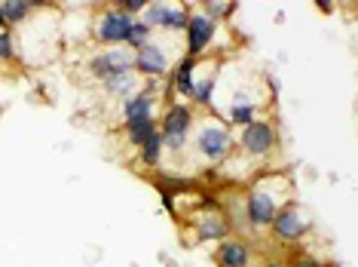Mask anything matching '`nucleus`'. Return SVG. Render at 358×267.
<instances>
[{
  "instance_id": "2eb2a0df",
  "label": "nucleus",
  "mask_w": 358,
  "mask_h": 267,
  "mask_svg": "<svg viewBox=\"0 0 358 267\" xmlns=\"http://www.w3.org/2000/svg\"><path fill=\"white\" fill-rule=\"evenodd\" d=\"M153 108H157V99H153L150 89H138V93H132L123 104V117L126 123L129 120H141V117H153Z\"/></svg>"
},
{
  "instance_id": "ddd939ff",
  "label": "nucleus",
  "mask_w": 358,
  "mask_h": 267,
  "mask_svg": "<svg viewBox=\"0 0 358 267\" xmlns=\"http://www.w3.org/2000/svg\"><path fill=\"white\" fill-rule=\"evenodd\" d=\"M0 10H3L6 28L13 31L15 25H25L37 10H43V4H37V0H0Z\"/></svg>"
},
{
  "instance_id": "4468645a",
  "label": "nucleus",
  "mask_w": 358,
  "mask_h": 267,
  "mask_svg": "<svg viewBox=\"0 0 358 267\" xmlns=\"http://www.w3.org/2000/svg\"><path fill=\"white\" fill-rule=\"evenodd\" d=\"M202 212H206V218H193L199 240H224L230 233V221L221 212H215V209H202Z\"/></svg>"
},
{
  "instance_id": "393cba45",
  "label": "nucleus",
  "mask_w": 358,
  "mask_h": 267,
  "mask_svg": "<svg viewBox=\"0 0 358 267\" xmlns=\"http://www.w3.org/2000/svg\"><path fill=\"white\" fill-rule=\"evenodd\" d=\"M113 6H117L120 13H126V15H132V19H135L138 13H144V6H148V0H117V4H113Z\"/></svg>"
},
{
  "instance_id": "5701e85b",
  "label": "nucleus",
  "mask_w": 358,
  "mask_h": 267,
  "mask_svg": "<svg viewBox=\"0 0 358 267\" xmlns=\"http://www.w3.org/2000/svg\"><path fill=\"white\" fill-rule=\"evenodd\" d=\"M162 13H166V4H162V0H153V4H150V0H148V6H144V25H148L150 31L153 28H159V22H162Z\"/></svg>"
},
{
  "instance_id": "aec40b11",
  "label": "nucleus",
  "mask_w": 358,
  "mask_h": 267,
  "mask_svg": "<svg viewBox=\"0 0 358 267\" xmlns=\"http://www.w3.org/2000/svg\"><path fill=\"white\" fill-rule=\"evenodd\" d=\"M138 157H141L144 166H159V157H162V139H159V129L150 135L148 142L138 148Z\"/></svg>"
},
{
  "instance_id": "39448f33",
  "label": "nucleus",
  "mask_w": 358,
  "mask_h": 267,
  "mask_svg": "<svg viewBox=\"0 0 358 267\" xmlns=\"http://www.w3.org/2000/svg\"><path fill=\"white\" fill-rule=\"evenodd\" d=\"M175 55L166 50L162 43H157V40H150L148 46H141V50H135V62H132V68H135V74H141V77H148V80H159V77H166L169 71L175 68Z\"/></svg>"
},
{
  "instance_id": "412c9836",
  "label": "nucleus",
  "mask_w": 358,
  "mask_h": 267,
  "mask_svg": "<svg viewBox=\"0 0 358 267\" xmlns=\"http://www.w3.org/2000/svg\"><path fill=\"white\" fill-rule=\"evenodd\" d=\"M150 37H153V31L144 25L141 19H135L132 22V31H129V37H126V50H141V46H148L150 43Z\"/></svg>"
},
{
  "instance_id": "b1692460",
  "label": "nucleus",
  "mask_w": 358,
  "mask_h": 267,
  "mask_svg": "<svg viewBox=\"0 0 358 267\" xmlns=\"http://www.w3.org/2000/svg\"><path fill=\"white\" fill-rule=\"evenodd\" d=\"M15 59V34L10 28L0 31V62H13Z\"/></svg>"
},
{
  "instance_id": "f03ea898",
  "label": "nucleus",
  "mask_w": 358,
  "mask_h": 267,
  "mask_svg": "<svg viewBox=\"0 0 358 267\" xmlns=\"http://www.w3.org/2000/svg\"><path fill=\"white\" fill-rule=\"evenodd\" d=\"M193 132H196V151H199V157L206 160V163L221 166V163L230 160V153L236 148L230 123H224V120H217L215 114H208L206 111L202 117H196Z\"/></svg>"
},
{
  "instance_id": "f3484780",
  "label": "nucleus",
  "mask_w": 358,
  "mask_h": 267,
  "mask_svg": "<svg viewBox=\"0 0 358 267\" xmlns=\"http://www.w3.org/2000/svg\"><path fill=\"white\" fill-rule=\"evenodd\" d=\"M187 19H190V10L184 4H166V13H162L159 28L169 31V34H184Z\"/></svg>"
},
{
  "instance_id": "dca6fc26",
  "label": "nucleus",
  "mask_w": 358,
  "mask_h": 267,
  "mask_svg": "<svg viewBox=\"0 0 358 267\" xmlns=\"http://www.w3.org/2000/svg\"><path fill=\"white\" fill-rule=\"evenodd\" d=\"M159 129V123H157V117H141V120H129L126 123V142L129 144H135V148H141L144 142L150 139L153 132Z\"/></svg>"
},
{
  "instance_id": "20e7f679",
  "label": "nucleus",
  "mask_w": 358,
  "mask_h": 267,
  "mask_svg": "<svg viewBox=\"0 0 358 267\" xmlns=\"http://www.w3.org/2000/svg\"><path fill=\"white\" fill-rule=\"evenodd\" d=\"M239 148L248 160H266L279 151V132H275V123L270 120H255L251 126L242 129L239 135Z\"/></svg>"
},
{
  "instance_id": "4be33fe9",
  "label": "nucleus",
  "mask_w": 358,
  "mask_h": 267,
  "mask_svg": "<svg viewBox=\"0 0 358 267\" xmlns=\"http://www.w3.org/2000/svg\"><path fill=\"white\" fill-rule=\"evenodd\" d=\"M202 6H206V15L211 22L230 19V15L239 10V4H236V0H208V4H202Z\"/></svg>"
},
{
  "instance_id": "6e6552de",
  "label": "nucleus",
  "mask_w": 358,
  "mask_h": 267,
  "mask_svg": "<svg viewBox=\"0 0 358 267\" xmlns=\"http://www.w3.org/2000/svg\"><path fill=\"white\" fill-rule=\"evenodd\" d=\"M132 22H135L132 15L120 13L117 6H110V10L101 13L99 25H95V40L104 43L108 50L110 46H126V37H129V31H132Z\"/></svg>"
},
{
  "instance_id": "9b49d317",
  "label": "nucleus",
  "mask_w": 358,
  "mask_h": 267,
  "mask_svg": "<svg viewBox=\"0 0 358 267\" xmlns=\"http://www.w3.org/2000/svg\"><path fill=\"white\" fill-rule=\"evenodd\" d=\"M202 74L196 71V86H193V95L190 102L199 104V108H208L211 99H215V89H217V71H221V64L217 62H199Z\"/></svg>"
},
{
  "instance_id": "f8f14e48",
  "label": "nucleus",
  "mask_w": 358,
  "mask_h": 267,
  "mask_svg": "<svg viewBox=\"0 0 358 267\" xmlns=\"http://www.w3.org/2000/svg\"><path fill=\"white\" fill-rule=\"evenodd\" d=\"M217 264L221 267H251V246L245 240H221V246H217Z\"/></svg>"
},
{
  "instance_id": "6ab92c4d",
  "label": "nucleus",
  "mask_w": 358,
  "mask_h": 267,
  "mask_svg": "<svg viewBox=\"0 0 358 267\" xmlns=\"http://www.w3.org/2000/svg\"><path fill=\"white\" fill-rule=\"evenodd\" d=\"M104 83V89H108L110 95H132V93H138V74L132 71V74H120V77H108V80H101Z\"/></svg>"
},
{
  "instance_id": "423d86ee",
  "label": "nucleus",
  "mask_w": 358,
  "mask_h": 267,
  "mask_svg": "<svg viewBox=\"0 0 358 267\" xmlns=\"http://www.w3.org/2000/svg\"><path fill=\"white\" fill-rule=\"evenodd\" d=\"M132 62H135V53L126 50V46H110V50H101L89 59V71L95 77L108 80V77H120V74H132Z\"/></svg>"
},
{
  "instance_id": "7ed1b4c3",
  "label": "nucleus",
  "mask_w": 358,
  "mask_h": 267,
  "mask_svg": "<svg viewBox=\"0 0 358 267\" xmlns=\"http://www.w3.org/2000/svg\"><path fill=\"white\" fill-rule=\"evenodd\" d=\"M157 123H159L162 151L181 153L187 148V142H190L193 123H196V111H193L187 102H172L166 111H162V117Z\"/></svg>"
},
{
  "instance_id": "bb28decb",
  "label": "nucleus",
  "mask_w": 358,
  "mask_h": 267,
  "mask_svg": "<svg viewBox=\"0 0 358 267\" xmlns=\"http://www.w3.org/2000/svg\"><path fill=\"white\" fill-rule=\"evenodd\" d=\"M266 267H288V264H282V261H270V264H266Z\"/></svg>"
},
{
  "instance_id": "9d476101",
  "label": "nucleus",
  "mask_w": 358,
  "mask_h": 267,
  "mask_svg": "<svg viewBox=\"0 0 358 267\" xmlns=\"http://www.w3.org/2000/svg\"><path fill=\"white\" fill-rule=\"evenodd\" d=\"M199 62L202 59H193V55H181V62L169 71V86H166V95L175 93L178 99H190L193 95V86H196V71H199Z\"/></svg>"
},
{
  "instance_id": "a211bd4d",
  "label": "nucleus",
  "mask_w": 358,
  "mask_h": 267,
  "mask_svg": "<svg viewBox=\"0 0 358 267\" xmlns=\"http://www.w3.org/2000/svg\"><path fill=\"white\" fill-rule=\"evenodd\" d=\"M257 111L260 104L257 102H242V104H227V120H230V126H251L257 120Z\"/></svg>"
},
{
  "instance_id": "cd10ccee",
  "label": "nucleus",
  "mask_w": 358,
  "mask_h": 267,
  "mask_svg": "<svg viewBox=\"0 0 358 267\" xmlns=\"http://www.w3.org/2000/svg\"><path fill=\"white\" fill-rule=\"evenodd\" d=\"M6 28V22H3V10H0V31H3Z\"/></svg>"
},
{
  "instance_id": "0eeeda50",
  "label": "nucleus",
  "mask_w": 358,
  "mask_h": 267,
  "mask_svg": "<svg viewBox=\"0 0 358 267\" xmlns=\"http://www.w3.org/2000/svg\"><path fill=\"white\" fill-rule=\"evenodd\" d=\"M215 34H217V22H211L206 13H190L187 28H184V55L199 59L215 43Z\"/></svg>"
},
{
  "instance_id": "f257e3e1",
  "label": "nucleus",
  "mask_w": 358,
  "mask_h": 267,
  "mask_svg": "<svg viewBox=\"0 0 358 267\" xmlns=\"http://www.w3.org/2000/svg\"><path fill=\"white\" fill-rule=\"evenodd\" d=\"M291 184L288 178H260L257 184H251L245 197V218L251 228H270L275 212L288 203Z\"/></svg>"
},
{
  "instance_id": "a878e982",
  "label": "nucleus",
  "mask_w": 358,
  "mask_h": 267,
  "mask_svg": "<svg viewBox=\"0 0 358 267\" xmlns=\"http://www.w3.org/2000/svg\"><path fill=\"white\" fill-rule=\"evenodd\" d=\"M291 267H322V261H319V258H297Z\"/></svg>"
},
{
  "instance_id": "1a4fd4ad",
  "label": "nucleus",
  "mask_w": 358,
  "mask_h": 267,
  "mask_svg": "<svg viewBox=\"0 0 358 267\" xmlns=\"http://www.w3.org/2000/svg\"><path fill=\"white\" fill-rule=\"evenodd\" d=\"M270 228H273V237L279 242H297L300 237H306L309 221L303 218L297 203H285L270 221Z\"/></svg>"
}]
</instances>
